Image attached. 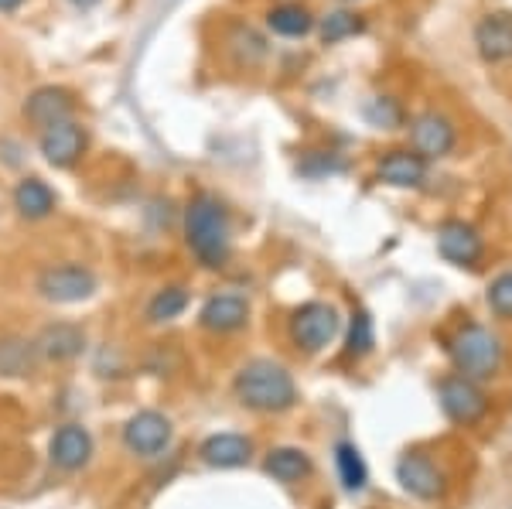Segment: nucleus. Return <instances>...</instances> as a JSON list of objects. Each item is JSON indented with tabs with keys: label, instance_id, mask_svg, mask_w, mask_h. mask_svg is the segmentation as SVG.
Instances as JSON below:
<instances>
[{
	"label": "nucleus",
	"instance_id": "obj_1",
	"mask_svg": "<svg viewBox=\"0 0 512 509\" xmlns=\"http://www.w3.org/2000/svg\"><path fill=\"white\" fill-rule=\"evenodd\" d=\"M185 243L198 257V264L219 270L233 253V219L216 195L198 192L185 209Z\"/></svg>",
	"mask_w": 512,
	"mask_h": 509
},
{
	"label": "nucleus",
	"instance_id": "obj_2",
	"mask_svg": "<svg viewBox=\"0 0 512 509\" xmlns=\"http://www.w3.org/2000/svg\"><path fill=\"white\" fill-rule=\"evenodd\" d=\"M233 397L253 414H284L297 404V383L287 366L274 359H250L246 366H239Z\"/></svg>",
	"mask_w": 512,
	"mask_h": 509
},
{
	"label": "nucleus",
	"instance_id": "obj_3",
	"mask_svg": "<svg viewBox=\"0 0 512 509\" xmlns=\"http://www.w3.org/2000/svg\"><path fill=\"white\" fill-rule=\"evenodd\" d=\"M448 356L461 376L482 383V380L499 376L506 349H502V339L492 332V328H485L478 322H465L448 339Z\"/></svg>",
	"mask_w": 512,
	"mask_h": 509
},
{
	"label": "nucleus",
	"instance_id": "obj_4",
	"mask_svg": "<svg viewBox=\"0 0 512 509\" xmlns=\"http://www.w3.org/2000/svg\"><path fill=\"white\" fill-rule=\"evenodd\" d=\"M338 328H342V318H338V308L328 305V301H308L291 315L287 322V335L301 352L315 356V352L328 349L335 342Z\"/></svg>",
	"mask_w": 512,
	"mask_h": 509
},
{
	"label": "nucleus",
	"instance_id": "obj_5",
	"mask_svg": "<svg viewBox=\"0 0 512 509\" xmlns=\"http://www.w3.org/2000/svg\"><path fill=\"white\" fill-rule=\"evenodd\" d=\"M35 291L52 305H79L99 291V277L86 264H52L38 274Z\"/></svg>",
	"mask_w": 512,
	"mask_h": 509
},
{
	"label": "nucleus",
	"instance_id": "obj_6",
	"mask_svg": "<svg viewBox=\"0 0 512 509\" xmlns=\"http://www.w3.org/2000/svg\"><path fill=\"white\" fill-rule=\"evenodd\" d=\"M437 400H441L444 414H448L454 424H465V428L478 424L485 417V410H489V397H485V390L461 373H451L437 383Z\"/></svg>",
	"mask_w": 512,
	"mask_h": 509
},
{
	"label": "nucleus",
	"instance_id": "obj_7",
	"mask_svg": "<svg viewBox=\"0 0 512 509\" xmlns=\"http://www.w3.org/2000/svg\"><path fill=\"white\" fill-rule=\"evenodd\" d=\"M175 428L161 410H137L127 424H123V448L137 458H158L168 451Z\"/></svg>",
	"mask_w": 512,
	"mask_h": 509
},
{
	"label": "nucleus",
	"instance_id": "obj_8",
	"mask_svg": "<svg viewBox=\"0 0 512 509\" xmlns=\"http://www.w3.org/2000/svg\"><path fill=\"white\" fill-rule=\"evenodd\" d=\"M454 144H458V127L448 113L427 110L410 120V151H417L424 161L448 158Z\"/></svg>",
	"mask_w": 512,
	"mask_h": 509
},
{
	"label": "nucleus",
	"instance_id": "obj_9",
	"mask_svg": "<svg viewBox=\"0 0 512 509\" xmlns=\"http://www.w3.org/2000/svg\"><path fill=\"white\" fill-rule=\"evenodd\" d=\"M437 253L454 267H478V260L485 257V240L465 219H448L437 226Z\"/></svg>",
	"mask_w": 512,
	"mask_h": 509
},
{
	"label": "nucleus",
	"instance_id": "obj_10",
	"mask_svg": "<svg viewBox=\"0 0 512 509\" xmlns=\"http://www.w3.org/2000/svg\"><path fill=\"white\" fill-rule=\"evenodd\" d=\"M396 482L403 486V492H410L414 499H424V503L441 499L444 489H448L444 472L437 469L427 455H420V451H407V455L396 462Z\"/></svg>",
	"mask_w": 512,
	"mask_h": 509
},
{
	"label": "nucleus",
	"instance_id": "obj_11",
	"mask_svg": "<svg viewBox=\"0 0 512 509\" xmlns=\"http://www.w3.org/2000/svg\"><path fill=\"white\" fill-rule=\"evenodd\" d=\"M475 52L482 62L502 65L512 59V11H489L475 24Z\"/></svg>",
	"mask_w": 512,
	"mask_h": 509
},
{
	"label": "nucleus",
	"instance_id": "obj_12",
	"mask_svg": "<svg viewBox=\"0 0 512 509\" xmlns=\"http://www.w3.org/2000/svg\"><path fill=\"white\" fill-rule=\"evenodd\" d=\"M86 130H82V123L76 120H65V123H55V127L41 130V158H45L52 168H72L82 154H86Z\"/></svg>",
	"mask_w": 512,
	"mask_h": 509
},
{
	"label": "nucleus",
	"instance_id": "obj_13",
	"mask_svg": "<svg viewBox=\"0 0 512 509\" xmlns=\"http://www.w3.org/2000/svg\"><path fill=\"white\" fill-rule=\"evenodd\" d=\"M35 349L45 363H72L86 352V328L76 322H48L35 335Z\"/></svg>",
	"mask_w": 512,
	"mask_h": 509
},
{
	"label": "nucleus",
	"instance_id": "obj_14",
	"mask_svg": "<svg viewBox=\"0 0 512 509\" xmlns=\"http://www.w3.org/2000/svg\"><path fill=\"white\" fill-rule=\"evenodd\" d=\"M48 458L59 472H79L93 462V434L82 424H62L48 441Z\"/></svg>",
	"mask_w": 512,
	"mask_h": 509
},
{
	"label": "nucleus",
	"instance_id": "obj_15",
	"mask_svg": "<svg viewBox=\"0 0 512 509\" xmlns=\"http://www.w3.org/2000/svg\"><path fill=\"white\" fill-rule=\"evenodd\" d=\"M72 113H76V100H72V93L62 86H41L24 100V120L38 130H48V127H55V123L72 120Z\"/></svg>",
	"mask_w": 512,
	"mask_h": 509
},
{
	"label": "nucleus",
	"instance_id": "obj_16",
	"mask_svg": "<svg viewBox=\"0 0 512 509\" xmlns=\"http://www.w3.org/2000/svg\"><path fill=\"white\" fill-rule=\"evenodd\" d=\"M246 322H250V301L243 294H212L209 301L198 311V325L205 332H216V335H229V332H239Z\"/></svg>",
	"mask_w": 512,
	"mask_h": 509
},
{
	"label": "nucleus",
	"instance_id": "obj_17",
	"mask_svg": "<svg viewBox=\"0 0 512 509\" xmlns=\"http://www.w3.org/2000/svg\"><path fill=\"white\" fill-rule=\"evenodd\" d=\"M376 178L393 188H420L427 182V161L410 147H396V151H386L379 158Z\"/></svg>",
	"mask_w": 512,
	"mask_h": 509
},
{
	"label": "nucleus",
	"instance_id": "obj_18",
	"mask_svg": "<svg viewBox=\"0 0 512 509\" xmlns=\"http://www.w3.org/2000/svg\"><path fill=\"white\" fill-rule=\"evenodd\" d=\"M198 455H202V462L209 465V469H243L253 458V441L246 438V434L222 431V434L205 438Z\"/></svg>",
	"mask_w": 512,
	"mask_h": 509
},
{
	"label": "nucleus",
	"instance_id": "obj_19",
	"mask_svg": "<svg viewBox=\"0 0 512 509\" xmlns=\"http://www.w3.org/2000/svg\"><path fill=\"white\" fill-rule=\"evenodd\" d=\"M38 369V349L35 342L21 335H0V376L7 380H24Z\"/></svg>",
	"mask_w": 512,
	"mask_h": 509
},
{
	"label": "nucleus",
	"instance_id": "obj_20",
	"mask_svg": "<svg viewBox=\"0 0 512 509\" xmlns=\"http://www.w3.org/2000/svg\"><path fill=\"white\" fill-rule=\"evenodd\" d=\"M14 209H18L24 219H31V223L48 219L55 212V192L41 182V178L28 175V178H21V182L14 185Z\"/></svg>",
	"mask_w": 512,
	"mask_h": 509
},
{
	"label": "nucleus",
	"instance_id": "obj_21",
	"mask_svg": "<svg viewBox=\"0 0 512 509\" xmlns=\"http://www.w3.org/2000/svg\"><path fill=\"white\" fill-rule=\"evenodd\" d=\"M263 472H267L274 482L294 486V482H301L311 475V458H308V451H301V448H274L267 458H263Z\"/></svg>",
	"mask_w": 512,
	"mask_h": 509
},
{
	"label": "nucleus",
	"instance_id": "obj_22",
	"mask_svg": "<svg viewBox=\"0 0 512 509\" xmlns=\"http://www.w3.org/2000/svg\"><path fill=\"white\" fill-rule=\"evenodd\" d=\"M315 14L304 4H277L267 11V28L280 38H304L315 31Z\"/></svg>",
	"mask_w": 512,
	"mask_h": 509
},
{
	"label": "nucleus",
	"instance_id": "obj_23",
	"mask_svg": "<svg viewBox=\"0 0 512 509\" xmlns=\"http://www.w3.org/2000/svg\"><path fill=\"white\" fill-rule=\"evenodd\" d=\"M335 465H338V479H342V486L349 492H362L369 482V469L366 462H362L359 448L352 445V441H338L335 445Z\"/></svg>",
	"mask_w": 512,
	"mask_h": 509
},
{
	"label": "nucleus",
	"instance_id": "obj_24",
	"mask_svg": "<svg viewBox=\"0 0 512 509\" xmlns=\"http://www.w3.org/2000/svg\"><path fill=\"white\" fill-rule=\"evenodd\" d=\"M188 308V291L181 284H171V287H161L151 301H147V322L151 325H161V322H175L178 315H185Z\"/></svg>",
	"mask_w": 512,
	"mask_h": 509
},
{
	"label": "nucleus",
	"instance_id": "obj_25",
	"mask_svg": "<svg viewBox=\"0 0 512 509\" xmlns=\"http://www.w3.org/2000/svg\"><path fill=\"white\" fill-rule=\"evenodd\" d=\"M362 31H366V21L355 11H332L318 21V35L325 45H338V41L355 38V35H362Z\"/></svg>",
	"mask_w": 512,
	"mask_h": 509
},
{
	"label": "nucleus",
	"instance_id": "obj_26",
	"mask_svg": "<svg viewBox=\"0 0 512 509\" xmlns=\"http://www.w3.org/2000/svg\"><path fill=\"white\" fill-rule=\"evenodd\" d=\"M376 346V328H373V318H369V311L355 308L352 311V322H349V335H345V352L355 359L369 356Z\"/></svg>",
	"mask_w": 512,
	"mask_h": 509
},
{
	"label": "nucleus",
	"instance_id": "obj_27",
	"mask_svg": "<svg viewBox=\"0 0 512 509\" xmlns=\"http://www.w3.org/2000/svg\"><path fill=\"white\" fill-rule=\"evenodd\" d=\"M485 301H489L495 318L512 322V270H502V274L495 277L489 284V291H485Z\"/></svg>",
	"mask_w": 512,
	"mask_h": 509
},
{
	"label": "nucleus",
	"instance_id": "obj_28",
	"mask_svg": "<svg viewBox=\"0 0 512 509\" xmlns=\"http://www.w3.org/2000/svg\"><path fill=\"white\" fill-rule=\"evenodd\" d=\"M229 45L236 48V52H239V62H246V65L260 62L263 55H267V41L256 35L253 28H236L233 35H229Z\"/></svg>",
	"mask_w": 512,
	"mask_h": 509
},
{
	"label": "nucleus",
	"instance_id": "obj_29",
	"mask_svg": "<svg viewBox=\"0 0 512 509\" xmlns=\"http://www.w3.org/2000/svg\"><path fill=\"white\" fill-rule=\"evenodd\" d=\"M366 117L379 130H393L403 123V110H400V103L390 100V96H376V100L366 106Z\"/></svg>",
	"mask_w": 512,
	"mask_h": 509
},
{
	"label": "nucleus",
	"instance_id": "obj_30",
	"mask_svg": "<svg viewBox=\"0 0 512 509\" xmlns=\"http://www.w3.org/2000/svg\"><path fill=\"white\" fill-rule=\"evenodd\" d=\"M24 0H0V11H18Z\"/></svg>",
	"mask_w": 512,
	"mask_h": 509
},
{
	"label": "nucleus",
	"instance_id": "obj_31",
	"mask_svg": "<svg viewBox=\"0 0 512 509\" xmlns=\"http://www.w3.org/2000/svg\"><path fill=\"white\" fill-rule=\"evenodd\" d=\"M72 4H79V7H89V4H96V0H72Z\"/></svg>",
	"mask_w": 512,
	"mask_h": 509
}]
</instances>
